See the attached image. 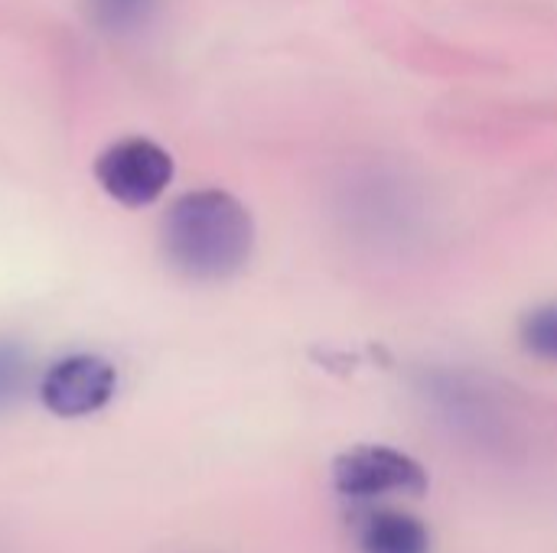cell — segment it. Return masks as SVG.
I'll return each mask as SVG.
<instances>
[{
	"label": "cell",
	"instance_id": "6da1fadb",
	"mask_svg": "<svg viewBox=\"0 0 557 553\" xmlns=\"http://www.w3.org/2000/svg\"><path fill=\"white\" fill-rule=\"evenodd\" d=\"M160 248L166 264L186 280H228L251 257L255 222L232 192H186L163 215Z\"/></svg>",
	"mask_w": 557,
	"mask_h": 553
},
{
	"label": "cell",
	"instance_id": "7a4b0ae2",
	"mask_svg": "<svg viewBox=\"0 0 557 553\" xmlns=\"http://www.w3.org/2000/svg\"><path fill=\"white\" fill-rule=\"evenodd\" d=\"M95 179L114 202L127 209H144L157 202L170 186L173 156L147 137H124L98 153Z\"/></svg>",
	"mask_w": 557,
	"mask_h": 553
},
{
	"label": "cell",
	"instance_id": "3957f363",
	"mask_svg": "<svg viewBox=\"0 0 557 553\" xmlns=\"http://www.w3.org/2000/svg\"><path fill=\"white\" fill-rule=\"evenodd\" d=\"M36 391L42 407L55 417H91L111 404L117 391V368L95 352L62 355L42 372Z\"/></svg>",
	"mask_w": 557,
	"mask_h": 553
},
{
	"label": "cell",
	"instance_id": "277c9868",
	"mask_svg": "<svg viewBox=\"0 0 557 553\" xmlns=\"http://www.w3.org/2000/svg\"><path fill=\"white\" fill-rule=\"evenodd\" d=\"M333 486L349 499H382V495H421L428 489L424 466L382 443H362L336 456Z\"/></svg>",
	"mask_w": 557,
	"mask_h": 553
},
{
	"label": "cell",
	"instance_id": "5b68a950",
	"mask_svg": "<svg viewBox=\"0 0 557 553\" xmlns=\"http://www.w3.org/2000/svg\"><path fill=\"white\" fill-rule=\"evenodd\" d=\"M362 553H431L428 528L405 512H375L359 531Z\"/></svg>",
	"mask_w": 557,
	"mask_h": 553
},
{
	"label": "cell",
	"instance_id": "8992f818",
	"mask_svg": "<svg viewBox=\"0 0 557 553\" xmlns=\"http://www.w3.org/2000/svg\"><path fill=\"white\" fill-rule=\"evenodd\" d=\"M160 7L163 0H85V16L101 36L124 39L144 33L157 20Z\"/></svg>",
	"mask_w": 557,
	"mask_h": 553
},
{
	"label": "cell",
	"instance_id": "52a82bcc",
	"mask_svg": "<svg viewBox=\"0 0 557 553\" xmlns=\"http://www.w3.org/2000/svg\"><path fill=\"white\" fill-rule=\"evenodd\" d=\"M33 381V359L20 342L0 339V414L16 407Z\"/></svg>",
	"mask_w": 557,
	"mask_h": 553
},
{
	"label": "cell",
	"instance_id": "ba28073f",
	"mask_svg": "<svg viewBox=\"0 0 557 553\" xmlns=\"http://www.w3.org/2000/svg\"><path fill=\"white\" fill-rule=\"evenodd\" d=\"M522 342L539 359L557 362V303L542 306V310H535V313L525 316V323H522Z\"/></svg>",
	"mask_w": 557,
	"mask_h": 553
}]
</instances>
